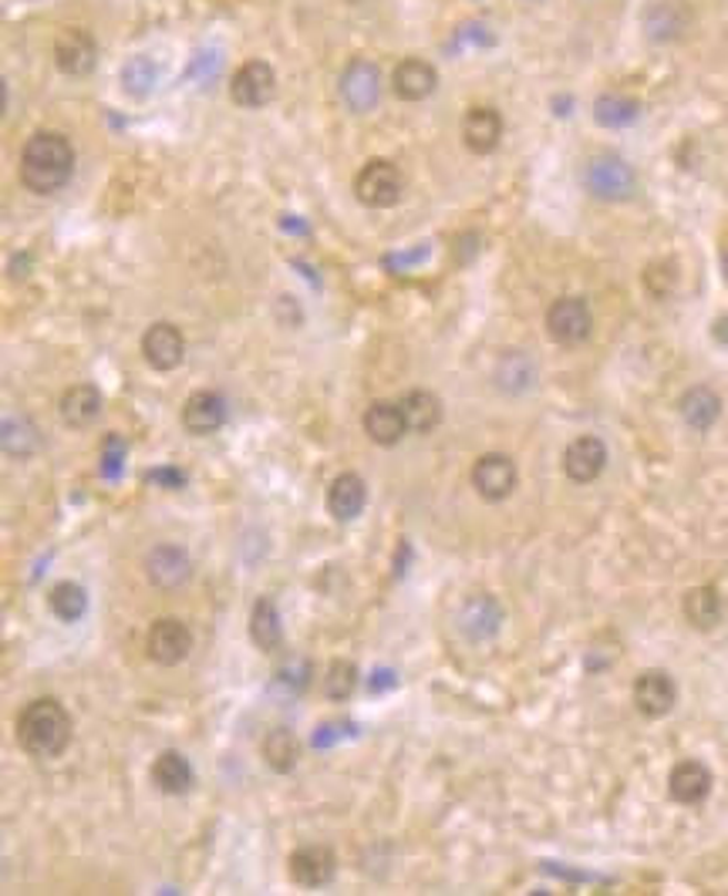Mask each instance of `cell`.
<instances>
[{
  "mask_svg": "<svg viewBox=\"0 0 728 896\" xmlns=\"http://www.w3.org/2000/svg\"><path fill=\"white\" fill-rule=\"evenodd\" d=\"M74 176V145L61 132H38L21 148V183L38 193L51 196L64 189Z\"/></svg>",
  "mask_w": 728,
  "mask_h": 896,
  "instance_id": "6da1fadb",
  "label": "cell"
},
{
  "mask_svg": "<svg viewBox=\"0 0 728 896\" xmlns=\"http://www.w3.org/2000/svg\"><path fill=\"white\" fill-rule=\"evenodd\" d=\"M18 742L34 759H54L71 742V718L61 701L38 698L18 718Z\"/></svg>",
  "mask_w": 728,
  "mask_h": 896,
  "instance_id": "7a4b0ae2",
  "label": "cell"
},
{
  "mask_svg": "<svg viewBox=\"0 0 728 896\" xmlns=\"http://www.w3.org/2000/svg\"><path fill=\"white\" fill-rule=\"evenodd\" d=\"M581 179H584V189L601 203H627L637 193V173L630 169V162H624L614 152H601L587 158Z\"/></svg>",
  "mask_w": 728,
  "mask_h": 896,
  "instance_id": "3957f363",
  "label": "cell"
},
{
  "mask_svg": "<svg viewBox=\"0 0 728 896\" xmlns=\"http://www.w3.org/2000/svg\"><path fill=\"white\" fill-rule=\"evenodd\" d=\"M381 92H384V74H381V68L371 58L358 54V58H351L341 68L338 95H341V102H345L348 112H355V115L375 112L378 102H381Z\"/></svg>",
  "mask_w": 728,
  "mask_h": 896,
  "instance_id": "277c9868",
  "label": "cell"
},
{
  "mask_svg": "<svg viewBox=\"0 0 728 896\" xmlns=\"http://www.w3.org/2000/svg\"><path fill=\"white\" fill-rule=\"evenodd\" d=\"M594 331V313L584 297H560L546 310V334L563 348H577Z\"/></svg>",
  "mask_w": 728,
  "mask_h": 896,
  "instance_id": "5b68a950",
  "label": "cell"
},
{
  "mask_svg": "<svg viewBox=\"0 0 728 896\" xmlns=\"http://www.w3.org/2000/svg\"><path fill=\"white\" fill-rule=\"evenodd\" d=\"M404 193V179L401 169L388 158H371L368 166L355 176V196L358 203L371 206V209H388L401 199Z\"/></svg>",
  "mask_w": 728,
  "mask_h": 896,
  "instance_id": "8992f818",
  "label": "cell"
},
{
  "mask_svg": "<svg viewBox=\"0 0 728 896\" xmlns=\"http://www.w3.org/2000/svg\"><path fill=\"white\" fill-rule=\"evenodd\" d=\"M277 95V71L264 58L243 61L229 74V99L239 109H264Z\"/></svg>",
  "mask_w": 728,
  "mask_h": 896,
  "instance_id": "52a82bcc",
  "label": "cell"
},
{
  "mask_svg": "<svg viewBox=\"0 0 728 896\" xmlns=\"http://www.w3.org/2000/svg\"><path fill=\"white\" fill-rule=\"evenodd\" d=\"M193 650V634L183 620L176 617H162L148 627V637H145V655L162 665V668H173V665H183Z\"/></svg>",
  "mask_w": 728,
  "mask_h": 896,
  "instance_id": "ba28073f",
  "label": "cell"
},
{
  "mask_svg": "<svg viewBox=\"0 0 728 896\" xmlns=\"http://www.w3.org/2000/svg\"><path fill=\"white\" fill-rule=\"evenodd\" d=\"M516 462L503 452H490L472 465V488L485 503H503L516 488Z\"/></svg>",
  "mask_w": 728,
  "mask_h": 896,
  "instance_id": "9c48e42d",
  "label": "cell"
},
{
  "mask_svg": "<svg viewBox=\"0 0 728 896\" xmlns=\"http://www.w3.org/2000/svg\"><path fill=\"white\" fill-rule=\"evenodd\" d=\"M691 14L681 0H647V8L640 14L644 38L652 44H675L688 34Z\"/></svg>",
  "mask_w": 728,
  "mask_h": 896,
  "instance_id": "30bf717a",
  "label": "cell"
},
{
  "mask_svg": "<svg viewBox=\"0 0 728 896\" xmlns=\"http://www.w3.org/2000/svg\"><path fill=\"white\" fill-rule=\"evenodd\" d=\"M54 64L68 78H85L99 64V44L85 28H64L54 38Z\"/></svg>",
  "mask_w": 728,
  "mask_h": 896,
  "instance_id": "8fae6325",
  "label": "cell"
},
{
  "mask_svg": "<svg viewBox=\"0 0 728 896\" xmlns=\"http://www.w3.org/2000/svg\"><path fill=\"white\" fill-rule=\"evenodd\" d=\"M455 620H459L462 637L479 643V640H493L503 630L506 614H503V607H500V600L493 594H472V597L462 600Z\"/></svg>",
  "mask_w": 728,
  "mask_h": 896,
  "instance_id": "7c38bea8",
  "label": "cell"
},
{
  "mask_svg": "<svg viewBox=\"0 0 728 896\" xmlns=\"http://www.w3.org/2000/svg\"><path fill=\"white\" fill-rule=\"evenodd\" d=\"M142 358L155 371H176L186 361V334L170 320H158L142 334Z\"/></svg>",
  "mask_w": 728,
  "mask_h": 896,
  "instance_id": "4fadbf2b",
  "label": "cell"
},
{
  "mask_svg": "<svg viewBox=\"0 0 728 896\" xmlns=\"http://www.w3.org/2000/svg\"><path fill=\"white\" fill-rule=\"evenodd\" d=\"M145 577L158 590H176L193 577V559L183 546H155L145 556Z\"/></svg>",
  "mask_w": 728,
  "mask_h": 896,
  "instance_id": "5bb4252c",
  "label": "cell"
},
{
  "mask_svg": "<svg viewBox=\"0 0 728 896\" xmlns=\"http://www.w3.org/2000/svg\"><path fill=\"white\" fill-rule=\"evenodd\" d=\"M607 468V445L597 435H577L563 452V472L571 482L587 485Z\"/></svg>",
  "mask_w": 728,
  "mask_h": 896,
  "instance_id": "9a60e30c",
  "label": "cell"
},
{
  "mask_svg": "<svg viewBox=\"0 0 728 896\" xmlns=\"http://www.w3.org/2000/svg\"><path fill=\"white\" fill-rule=\"evenodd\" d=\"M391 89L404 102H422L439 89V71L425 58H401L391 71Z\"/></svg>",
  "mask_w": 728,
  "mask_h": 896,
  "instance_id": "2e32d148",
  "label": "cell"
},
{
  "mask_svg": "<svg viewBox=\"0 0 728 896\" xmlns=\"http://www.w3.org/2000/svg\"><path fill=\"white\" fill-rule=\"evenodd\" d=\"M462 142L475 155H490L503 142V115L490 105H475L462 119Z\"/></svg>",
  "mask_w": 728,
  "mask_h": 896,
  "instance_id": "e0dca14e",
  "label": "cell"
},
{
  "mask_svg": "<svg viewBox=\"0 0 728 896\" xmlns=\"http://www.w3.org/2000/svg\"><path fill=\"white\" fill-rule=\"evenodd\" d=\"M678 701V688L665 671H644L634 681V704L644 718H665Z\"/></svg>",
  "mask_w": 728,
  "mask_h": 896,
  "instance_id": "ac0fdd59",
  "label": "cell"
},
{
  "mask_svg": "<svg viewBox=\"0 0 728 896\" xmlns=\"http://www.w3.org/2000/svg\"><path fill=\"white\" fill-rule=\"evenodd\" d=\"M226 422V398L219 391H196L183 404V429L189 435H213Z\"/></svg>",
  "mask_w": 728,
  "mask_h": 896,
  "instance_id": "d6986e66",
  "label": "cell"
},
{
  "mask_svg": "<svg viewBox=\"0 0 728 896\" xmlns=\"http://www.w3.org/2000/svg\"><path fill=\"white\" fill-rule=\"evenodd\" d=\"M338 873V859L328 846H300L290 853V879L300 886H328Z\"/></svg>",
  "mask_w": 728,
  "mask_h": 896,
  "instance_id": "ffe728a7",
  "label": "cell"
},
{
  "mask_svg": "<svg viewBox=\"0 0 728 896\" xmlns=\"http://www.w3.org/2000/svg\"><path fill=\"white\" fill-rule=\"evenodd\" d=\"M493 378H496V388H500V391H506V394H526V391L536 384L540 368H536V361H533L526 351L510 348V351L500 354Z\"/></svg>",
  "mask_w": 728,
  "mask_h": 896,
  "instance_id": "44dd1931",
  "label": "cell"
},
{
  "mask_svg": "<svg viewBox=\"0 0 728 896\" xmlns=\"http://www.w3.org/2000/svg\"><path fill=\"white\" fill-rule=\"evenodd\" d=\"M404 432H409V422H404L398 401H375L365 412V435L375 445H398Z\"/></svg>",
  "mask_w": 728,
  "mask_h": 896,
  "instance_id": "7402d4cb",
  "label": "cell"
},
{
  "mask_svg": "<svg viewBox=\"0 0 728 896\" xmlns=\"http://www.w3.org/2000/svg\"><path fill=\"white\" fill-rule=\"evenodd\" d=\"M668 792H671V799L681 802V805H698V802H705L708 792H711V772H708L701 762L685 759V762H678V765L671 769V775H668Z\"/></svg>",
  "mask_w": 728,
  "mask_h": 896,
  "instance_id": "603a6c76",
  "label": "cell"
},
{
  "mask_svg": "<svg viewBox=\"0 0 728 896\" xmlns=\"http://www.w3.org/2000/svg\"><path fill=\"white\" fill-rule=\"evenodd\" d=\"M102 415V391L95 384H74L61 394V422L71 429H89Z\"/></svg>",
  "mask_w": 728,
  "mask_h": 896,
  "instance_id": "cb8c5ba5",
  "label": "cell"
},
{
  "mask_svg": "<svg viewBox=\"0 0 728 896\" xmlns=\"http://www.w3.org/2000/svg\"><path fill=\"white\" fill-rule=\"evenodd\" d=\"M398 404H401L404 422H409V432L429 435V432H435L439 422H442V401H439V394H432V391H425V388L404 391V394L398 398Z\"/></svg>",
  "mask_w": 728,
  "mask_h": 896,
  "instance_id": "d4e9b609",
  "label": "cell"
},
{
  "mask_svg": "<svg viewBox=\"0 0 728 896\" xmlns=\"http://www.w3.org/2000/svg\"><path fill=\"white\" fill-rule=\"evenodd\" d=\"M365 503H368V485H365V478L358 472H341L331 482V488H328V509H331L335 519H341V523L355 519L365 509Z\"/></svg>",
  "mask_w": 728,
  "mask_h": 896,
  "instance_id": "484cf974",
  "label": "cell"
},
{
  "mask_svg": "<svg viewBox=\"0 0 728 896\" xmlns=\"http://www.w3.org/2000/svg\"><path fill=\"white\" fill-rule=\"evenodd\" d=\"M678 412L685 419L688 429L695 432H708L718 419H721V398L705 388V384H695L681 394V404H678Z\"/></svg>",
  "mask_w": 728,
  "mask_h": 896,
  "instance_id": "4316f807",
  "label": "cell"
},
{
  "mask_svg": "<svg viewBox=\"0 0 728 896\" xmlns=\"http://www.w3.org/2000/svg\"><path fill=\"white\" fill-rule=\"evenodd\" d=\"M152 782H155L158 792H166V795H186L193 789L196 775H193V765L186 762V755L162 752L152 762Z\"/></svg>",
  "mask_w": 728,
  "mask_h": 896,
  "instance_id": "83f0119b",
  "label": "cell"
},
{
  "mask_svg": "<svg viewBox=\"0 0 728 896\" xmlns=\"http://www.w3.org/2000/svg\"><path fill=\"white\" fill-rule=\"evenodd\" d=\"M685 620L695 627V630H715L721 624V614H725V604H721V594L715 587H695L685 594Z\"/></svg>",
  "mask_w": 728,
  "mask_h": 896,
  "instance_id": "f1b7e54d",
  "label": "cell"
},
{
  "mask_svg": "<svg viewBox=\"0 0 728 896\" xmlns=\"http://www.w3.org/2000/svg\"><path fill=\"white\" fill-rule=\"evenodd\" d=\"M250 640L264 650V655H274L284 640L280 614H277V604L270 597H260L250 610Z\"/></svg>",
  "mask_w": 728,
  "mask_h": 896,
  "instance_id": "f546056e",
  "label": "cell"
},
{
  "mask_svg": "<svg viewBox=\"0 0 728 896\" xmlns=\"http://www.w3.org/2000/svg\"><path fill=\"white\" fill-rule=\"evenodd\" d=\"M119 81H122V89L132 95V99H148L158 85V68L148 54H132L122 71H119Z\"/></svg>",
  "mask_w": 728,
  "mask_h": 896,
  "instance_id": "4dcf8cb0",
  "label": "cell"
},
{
  "mask_svg": "<svg viewBox=\"0 0 728 896\" xmlns=\"http://www.w3.org/2000/svg\"><path fill=\"white\" fill-rule=\"evenodd\" d=\"M260 752H264V762L274 769V772H290L297 762H300V739L294 735L290 728H274L270 735L264 739V745H260Z\"/></svg>",
  "mask_w": 728,
  "mask_h": 896,
  "instance_id": "1f68e13d",
  "label": "cell"
},
{
  "mask_svg": "<svg viewBox=\"0 0 728 896\" xmlns=\"http://www.w3.org/2000/svg\"><path fill=\"white\" fill-rule=\"evenodd\" d=\"M637 115H640V105L617 92H607L594 102V119L604 128H627L630 122H637Z\"/></svg>",
  "mask_w": 728,
  "mask_h": 896,
  "instance_id": "d6a6232c",
  "label": "cell"
},
{
  "mask_svg": "<svg viewBox=\"0 0 728 896\" xmlns=\"http://www.w3.org/2000/svg\"><path fill=\"white\" fill-rule=\"evenodd\" d=\"M48 604H51V610H54V617H61V620H81L85 617V610H89V594H85V587H78V584H54L51 587V594H48Z\"/></svg>",
  "mask_w": 728,
  "mask_h": 896,
  "instance_id": "836d02e7",
  "label": "cell"
},
{
  "mask_svg": "<svg viewBox=\"0 0 728 896\" xmlns=\"http://www.w3.org/2000/svg\"><path fill=\"white\" fill-rule=\"evenodd\" d=\"M361 684V674H358V665L355 661H335L328 678H324V694L331 701H348Z\"/></svg>",
  "mask_w": 728,
  "mask_h": 896,
  "instance_id": "e575fe53",
  "label": "cell"
},
{
  "mask_svg": "<svg viewBox=\"0 0 728 896\" xmlns=\"http://www.w3.org/2000/svg\"><path fill=\"white\" fill-rule=\"evenodd\" d=\"M34 449H38L34 425H31L28 419H21V415L4 419V452L14 455V459H28Z\"/></svg>",
  "mask_w": 728,
  "mask_h": 896,
  "instance_id": "d590c367",
  "label": "cell"
},
{
  "mask_svg": "<svg viewBox=\"0 0 728 896\" xmlns=\"http://www.w3.org/2000/svg\"><path fill=\"white\" fill-rule=\"evenodd\" d=\"M122 455H125V445L112 435L109 442H105V462H102V472L109 475V478H115L119 475V465H122Z\"/></svg>",
  "mask_w": 728,
  "mask_h": 896,
  "instance_id": "8d00e7d4",
  "label": "cell"
},
{
  "mask_svg": "<svg viewBox=\"0 0 728 896\" xmlns=\"http://www.w3.org/2000/svg\"><path fill=\"white\" fill-rule=\"evenodd\" d=\"M711 338H715L721 348H728V313H721V317L711 323Z\"/></svg>",
  "mask_w": 728,
  "mask_h": 896,
  "instance_id": "74e56055",
  "label": "cell"
},
{
  "mask_svg": "<svg viewBox=\"0 0 728 896\" xmlns=\"http://www.w3.org/2000/svg\"><path fill=\"white\" fill-rule=\"evenodd\" d=\"M721 270H725V280H728V236L721 243Z\"/></svg>",
  "mask_w": 728,
  "mask_h": 896,
  "instance_id": "f35d334b",
  "label": "cell"
},
{
  "mask_svg": "<svg viewBox=\"0 0 728 896\" xmlns=\"http://www.w3.org/2000/svg\"><path fill=\"white\" fill-rule=\"evenodd\" d=\"M351 4H368V0H351Z\"/></svg>",
  "mask_w": 728,
  "mask_h": 896,
  "instance_id": "ab89813d",
  "label": "cell"
}]
</instances>
